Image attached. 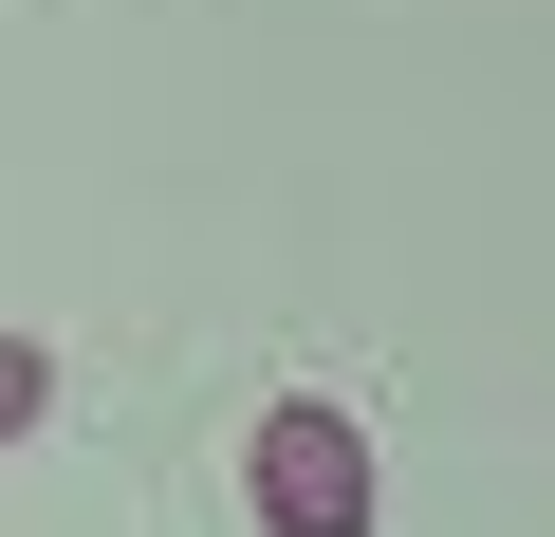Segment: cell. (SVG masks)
Here are the masks:
<instances>
[{"instance_id":"obj_1","label":"cell","mask_w":555,"mask_h":537,"mask_svg":"<svg viewBox=\"0 0 555 537\" xmlns=\"http://www.w3.org/2000/svg\"><path fill=\"white\" fill-rule=\"evenodd\" d=\"M241 500H259V537H371V426L334 389H278L241 445Z\"/></svg>"},{"instance_id":"obj_2","label":"cell","mask_w":555,"mask_h":537,"mask_svg":"<svg viewBox=\"0 0 555 537\" xmlns=\"http://www.w3.org/2000/svg\"><path fill=\"white\" fill-rule=\"evenodd\" d=\"M38 408H56V353H38V334H0V445H20Z\"/></svg>"}]
</instances>
